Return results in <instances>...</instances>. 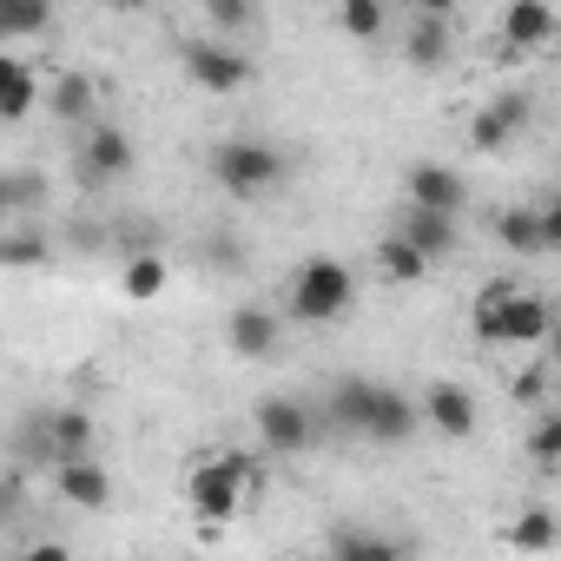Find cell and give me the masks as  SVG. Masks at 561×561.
I'll return each mask as SVG.
<instances>
[{"label":"cell","instance_id":"cell-1","mask_svg":"<svg viewBox=\"0 0 561 561\" xmlns=\"http://www.w3.org/2000/svg\"><path fill=\"white\" fill-rule=\"evenodd\" d=\"M257 482V462L244 456V449H218V456H205V462H192V476H185V495H192V515H198V535H225V522L238 515V502H244V489Z\"/></svg>","mask_w":561,"mask_h":561},{"label":"cell","instance_id":"cell-2","mask_svg":"<svg viewBox=\"0 0 561 561\" xmlns=\"http://www.w3.org/2000/svg\"><path fill=\"white\" fill-rule=\"evenodd\" d=\"M554 337V305L522 285H495L476 298V344H548Z\"/></svg>","mask_w":561,"mask_h":561},{"label":"cell","instance_id":"cell-3","mask_svg":"<svg viewBox=\"0 0 561 561\" xmlns=\"http://www.w3.org/2000/svg\"><path fill=\"white\" fill-rule=\"evenodd\" d=\"M205 165H211L218 192H231V198H264L285 185V152L271 139H218L205 152Z\"/></svg>","mask_w":561,"mask_h":561},{"label":"cell","instance_id":"cell-4","mask_svg":"<svg viewBox=\"0 0 561 561\" xmlns=\"http://www.w3.org/2000/svg\"><path fill=\"white\" fill-rule=\"evenodd\" d=\"M351 305H357V277H351L344 257L318 251V257L298 264V277H291V318L298 324H337Z\"/></svg>","mask_w":561,"mask_h":561},{"label":"cell","instance_id":"cell-5","mask_svg":"<svg viewBox=\"0 0 561 561\" xmlns=\"http://www.w3.org/2000/svg\"><path fill=\"white\" fill-rule=\"evenodd\" d=\"M251 423H257V443L271 456H305L324 430V416L305 403V397H257L251 403Z\"/></svg>","mask_w":561,"mask_h":561},{"label":"cell","instance_id":"cell-6","mask_svg":"<svg viewBox=\"0 0 561 561\" xmlns=\"http://www.w3.org/2000/svg\"><path fill=\"white\" fill-rule=\"evenodd\" d=\"M179 67H185V80H192L198 93H211V100L244 93L251 73H257V67H251L238 47H225V41H185V47H179Z\"/></svg>","mask_w":561,"mask_h":561},{"label":"cell","instance_id":"cell-7","mask_svg":"<svg viewBox=\"0 0 561 561\" xmlns=\"http://www.w3.org/2000/svg\"><path fill=\"white\" fill-rule=\"evenodd\" d=\"M528 113H535L528 93H495L489 106L469 113V146H476V152H508V146L528 133Z\"/></svg>","mask_w":561,"mask_h":561},{"label":"cell","instance_id":"cell-8","mask_svg":"<svg viewBox=\"0 0 561 561\" xmlns=\"http://www.w3.org/2000/svg\"><path fill=\"white\" fill-rule=\"evenodd\" d=\"M225 344H231L244 364H264V357H277V344H285V318H277L271 305H238V311L225 318Z\"/></svg>","mask_w":561,"mask_h":561},{"label":"cell","instance_id":"cell-9","mask_svg":"<svg viewBox=\"0 0 561 561\" xmlns=\"http://www.w3.org/2000/svg\"><path fill=\"white\" fill-rule=\"evenodd\" d=\"M100 100H106V87L93 80V73H80V67H67V73H54L47 80V113L60 119V126H100Z\"/></svg>","mask_w":561,"mask_h":561},{"label":"cell","instance_id":"cell-10","mask_svg":"<svg viewBox=\"0 0 561 561\" xmlns=\"http://www.w3.org/2000/svg\"><path fill=\"white\" fill-rule=\"evenodd\" d=\"M133 172V139L113 126V119H100L87 139H80V179L87 185H113V179H126Z\"/></svg>","mask_w":561,"mask_h":561},{"label":"cell","instance_id":"cell-11","mask_svg":"<svg viewBox=\"0 0 561 561\" xmlns=\"http://www.w3.org/2000/svg\"><path fill=\"white\" fill-rule=\"evenodd\" d=\"M403 192H410V211H436V218H456L469 205V179L449 165H410Z\"/></svg>","mask_w":561,"mask_h":561},{"label":"cell","instance_id":"cell-12","mask_svg":"<svg viewBox=\"0 0 561 561\" xmlns=\"http://www.w3.org/2000/svg\"><path fill=\"white\" fill-rule=\"evenodd\" d=\"M423 430H436V436H449V443H469L476 436V390H462V383H430L423 390Z\"/></svg>","mask_w":561,"mask_h":561},{"label":"cell","instance_id":"cell-13","mask_svg":"<svg viewBox=\"0 0 561 561\" xmlns=\"http://www.w3.org/2000/svg\"><path fill=\"white\" fill-rule=\"evenodd\" d=\"M416 430H423V403H416L410 390H397V383H377V403H370L364 436L383 443V449H397V443H410Z\"/></svg>","mask_w":561,"mask_h":561},{"label":"cell","instance_id":"cell-14","mask_svg":"<svg viewBox=\"0 0 561 561\" xmlns=\"http://www.w3.org/2000/svg\"><path fill=\"white\" fill-rule=\"evenodd\" d=\"M54 495H60L67 508H80V515H100V508H113V476H106L100 456L60 462V469H54Z\"/></svg>","mask_w":561,"mask_h":561},{"label":"cell","instance_id":"cell-15","mask_svg":"<svg viewBox=\"0 0 561 561\" xmlns=\"http://www.w3.org/2000/svg\"><path fill=\"white\" fill-rule=\"evenodd\" d=\"M34 106H47V80L27 54H0V119L21 126Z\"/></svg>","mask_w":561,"mask_h":561},{"label":"cell","instance_id":"cell-16","mask_svg":"<svg viewBox=\"0 0 561 561\" xmlns=\"http://www.w3.org/2000/svg\"><path fill=\"white\" fill-rule=\"evenodd\" d=\"M561 34V14L548 8V0H508L502 8V47L508 54H535Z\"/></svg>","mask_w":561,"mask_h":561},{"label":"cell","instance_id":"cell-17","mask_svg":"<svg viewBox=\"0 0 561 561\" xmlns=\"http://www.w3.org/2000/svg\"><path fill=\"white\" fill-rule=\"evenodd\" d=\"M403 60L423 67V73L449 60V8H443V0H430V8L410 21V34H403Z\"/></svg>","mask_w":561,"mask_h":561},{"label":"cell","instance_id":"cell-18","mask_svg":"<svg viewBox=\"0 0 561 561\" xmlns=\"http://www.w3.org/2000/svg\"><path fill=\"white\" fill-rule=\"evenodd\" d=\"M41 436H47L54 469H60V462H87V456H93V443H100V430H93V416H87V410H54V416L41 423Z\"/></svg>","mask_w":561,"mask_h":561},{"label":"cell","instance_id":"cell-19","mask_svg":"<svg viewBox=\"0 0 561 561\" xmlns=\"http://www.w3.org/2000/svg\"><path fill=\"white\" fill-rule=\"evenodd\" d=\"M370 403H377V383L370 377H344V383H331V397H324V423L331 430H351V436H364V423H370Z\"/></svg>","mask_w":561,"mask_h":561},{"label":"cell","instance_id":"cell-20","mask_svg":"<svg viewBox=\"0 0 561 561\" xmlns=\"http://www.w3.org/2000/svg\"><path fill=\"white\" fill-rule=\"evenodd\" d=\"M495 244L508 257H541L548 238H541V205H502L495 211Z\"/></svg>","mask_w":561,"mask_h":561},{"label":"cell","instance_id":"cell-21","mask_svg":"<svg viewBox=\"0 0 561 561\" xmlns=\"http://www.w3.org/2000/svg\"><path fill=\"white\" fill-rule=\"evenodd\" d=\"M502 541H508L515 554H548V548L561 541V515H554V508H541V502H528V508H515V515H508Z\"/></svg>","mask_w":561,"mask_h":561},{"label":"cell","instance_id":"cell-22","mask_svg":"<svg viewBox=\"0 0 561 561\" xmlns=\"http://www.w3.org/2000/svg\"><path fill=\"white\" fill-rule=\"evenodd\" d=\"M397 231H403L430 264H443V257L462 244V225H456V218H436V211H403V218H397Z\"/></svg>","mask_w":561,"mask_h":561},{"label":"cell","instance_id":"cell-23","mask_svg":"<svg viewBox=\"0 0 561 561\" xmlns=\"http://www.w3.org/2000/svg\"><path fill=\"white\" fill-rule=\"evenodd\" d=\"M377 271H383V285H423L436 264H430L403 231H390V238H377Z\"/></svg>","mask_w":561,"mask_h":561},{"label":"cell","instance_id":"cell-24","mask_svg":"<svg viewBox=\"0 0 561 561\" xmlns=\"http://www.w3.org/2000/svg\"><path fill=\"white\" fill-rule=\"evenodd\" d=\"M165 285H172V264H165L159 251H133V257L119 264V291H126L133 305H152Z\"/></svg>","mask_w":561,"mask_h":561},{"label":"cell","instance_id":"cell-25","mask_svg":"<svg viewBox=\"0 0 561 561\" xmlns=\"http://www.w3.org/2000/svg\"><path fill=\"white\" fill-rule=\"evenodd\" d=\"M311 561H410L397 541H383V535H357V528H337L331 535V548L324 554H311Z\"/></svg>","mask_w":561,"mask_h":561},{"label":"cell","instance_id":"cell-26","mask_svg":"<svg viewBox=\"0 0 561 561\" xmlns=\"http://www.w3.org/2000/svg\"><path fill=\"white\" fill-rule=\"evenodd\" d=\"M0 264H8V271H41V264H54V244L41 231H27V225H8V238H0Z\"/></svg>","mask_w":561,"mask_h":561},{"label":"cell","instance_id":"cell-27","mask_svg":"<svg viewBox=\"0 0 561 561\" xmlns=\"http://www.w3.org/2000/svg\"><path fill=\"white\" fill-rule=\"evenodd\" d=\"M337 27H344L351 41L377 47V41H383V27H390V8H383V0H344V8H337Z\"/></svg>","mask_w":561,"mask_h":561},{"label":"cell","instance_id":"cell-28","mask_svg":"<svg viewBox=\"0 0 561 561\" xmlns=\"http://www.w3.org/2000/svg\"><path fill=\"white\" fill-rule=\"evenodd\" d=\"M528 462L535 469H561V410H541L535 423H528Z\"/></svg>","mask_w":561,"mask_h":561},{"label":"cell","instance_id":"cell-29","mask_svg":"<svg viewBox=\"0 0 561 561\" xmlns=\"http://www.w3.org/2000/svg\"><path fill=\"white\" fill-rule=\"evenodd\" d=\"M34 198H41V179H34L27 165H8V172H0V211H14V218H21Z\"/></svg>","mask_w":561,"mask_h":561},{"label":"cell","instance_id":"cell-30","mask_svg":"<svg viewBox=\"0 0 561 561\" xmlns=\"http://www.w3.org/2000/svg\"><path fill=\"white\" fill-rule=\"evenodd\" d=\"M205 21H211V34H244V27H257V14L244 8V0H211Z\"/></svg>","mask_w":561,"mask_h":561},{"label":"cell","instance_id":"cell-31","mask_svg":"<svg viewBox=\"0 0 561 561\" xmlns=\"http://www.w3.org/2000/svg\"><path fill=\"white\" fill-rule=\"evenodd\" d=\"M508 397H515L522 410L541 416V403H548V377H541V370H515V377H508Z\"/></svg>","mask_w":561,"mask_h":561},{"label":"cell","instance_id":"cell-32","mask_svg":"<svg viewBox=\"0 0 561 561\" xmlns=\"http://www.w3.org/2000/svg\"><path fill=\"white\" fill-rule=\"evenodd\" d=\"M14 561H73V548H67V541H54V535H47V541H27V548H21V554H14Z\"/></svg>","mask_w":561,"mask_h":561},{"label":"cell","instance_id":"cell-33","mask_svg":"<svg viewBox=\"0 0 561 561\" xmlns=\"http://www.w3.org/2000/svg\"><path fill=\"white\" fill-rule=\"evenodd\" d=\"M541 238H548V251H561V192L541 205Z\"/></svg>","mask_w":561,"mask_h":561}]
</instances>
